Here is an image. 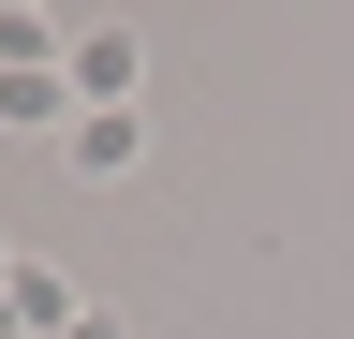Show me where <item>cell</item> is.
I'll list each match as a JSON object with an SVG mask.
<instances>
[{"mask_svg":"<svg viewBox=\"0 0 354 339\" xmlns=\"http://www.w3.org/2000/svg\"><path fill=\"white\" fill-rule=\"evenodd\" d=\"M59 162H74V177H88V192H118V177H133V162H148V118H133V104H88V118H74V133H59Z\"/></svg>","mask_w":354,"mask_h":339,"instance_id":"1","label":"cell"},{"mask_svg":"<svg viewBox=\"0 0 354 339\" xmlns=\"http://www.w3.org/2000/svg\"><path fill=\"white\" fill-rule=\"evenodd\" d=\"M74 104H133V89H148V45H133V30H74Z\"/></svg>","mask_w":354,"mask_h":339,"instance_id":"2","label":"cell"},{"mask_svg":"<svg viewBox=\"0 0 354 339\" xmlns=\"http://www.w3.org/2000/svg\"><path fill=\"white\" fill-rule=\"evenodd\" d=\"M0 325H15V339H59L74 325V280L59 266H15V280H0Z\"/></svg>","mask_w":354,"mask_h":339,"instance_id":"3","label":"cell"},{"mask_svg":"<svg viewBox=\"0 0 354 339\" xmlns=\"http://www.w3.org/2000/svg\"><path fill=\"white\" fill-rule=\"evenodd\" d=\"M44 118H59V133H74V74H0V133H44Z\"/></svg>","mask_w":354,"mask_h":339,"instance_id":"4","label":"cell"},{"mask_svg":"<svg viewBox=\"0 0 354 339\" xmlns=\"http://www.w3.org/2000/svg\"><path fill=\"white\" fill-rule=\"evenodd\" d=\"M59 339H133V325H118V310H74V325H59Z\"/></svg>","mask_w":354,"mask_h":339,"instance_id":"5","label":"cell"},{"mask_svg":"<svg viewBox=\"0 0 354 339\" xmlns=\"http://www.w3.org/2000/svg\"><path fill=\"white\" fill-rule=\"evenodd\" d=\"M0 280H15V266H0Z\"/></svg>","mask_w":354,"mask_h":339,"instance_id":"6","label":"cell"},{"mask_svg":"<svg viewBox=\"0 0 354 339\" xmlns=\"http://www.w3.org/2000/svg\"><path fill=\"white\" fill-rule=\"evenodd\" d=\"M0 339H15V325H0Z\"/></svg>","mask_w":354,"mask_h":339,"instance_id":"7","label":"cell"}]
</instances>
